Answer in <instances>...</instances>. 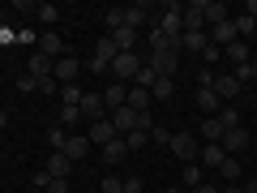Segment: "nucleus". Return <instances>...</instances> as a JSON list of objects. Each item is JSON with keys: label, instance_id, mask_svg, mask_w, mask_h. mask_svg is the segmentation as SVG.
<instances>
[{"label": "nucleus", "instance_id": "f257e3e1", "mask_svg": "<svg viewBox=\"0 0 257 193\" xmlns=\"http://www.w3.org/2000/svg\"><path fill=\"white\" fill-rule=\"evenodd\" d=\"M142 64H150L159 77H172L176 64H180V52H176V47H150V56H146Z\"/></svg>", "mask_w": 257, "mask_h": 193}, {"label": "nucleus", "instance_id": "f03ea898", "mask_svg": "<svg viewBox=\"0 0 257 193\" xmlns=\"http://www.w3.org/2000/svg\"><path fill=\"white\" fill-rule=\"evenodd\" d=\"M138 69H142V56H138V52H120L116 60H111L107 73L116 77V82H133V77H138Z\"/></svg>", "mask_w": 257, "mask_h": 193}, {"label": "nucleus", "instance_id": "7ed1b4c3", "mask_svg": "<svg viewBox=\"0 0 257 193\" xmlns=\"http://www.w3.org/2000/svg\"><path fill=\"white\" fill-rule=\"evenodd\" d=\"M167 150H172L180 163H197V138H193L189 129H184V133H172V146Z\"/></svg>", "mask_w": 257, "mask_h": 193}, {"label": "nucleus", "instance_id": "20e7f679", "mask_svg": "<svg viewBox=\"0 0 257 193\" xmlns=\"http://www.w3.org/2000/svg\"><path fill=\"white\" fill-rule=\"evenodd\" d=\"M86 138H90V146H107V142H116L120 138V133H116V125H111V120L107 116H103V120H94V125H90V133H86Z\"/></svg>", "mask_w": 257, "mask_h": 193}, {"label": "nucleus", "instance_id": "39448f33", "mask_svg": "<svg viewBox=\"0 0 257 193\" xmlns=\"http://www.w3.org/2000/svg\"><path fill=\"white\" fill-rule=\"evenodd\" d=\"M43 172L52 176V180H69V172H73V159L60 155V150H52V155H47V167H43Z\"/></svg>", "mask_w": 257, "mask_h": 193}, {"label": "nucleus", "instance_id": "423d86ee", "mask_svg": "<svg viewBox=\"0 0 257 193\" xmlns=\"http://www.w3.org/2000/svg\"><path fill=\"white\" fill-rule=\"evenodd\" d=\"M176 47H180V52H202L206 56V52H210V35H206V30H184Z\"/></svg>", "mask_w": 257, "mask_h": 193}, {"label": "nucleus", "instance_id": "0eeeda50", "mask_svg": "<svg viewBox=\"0 0 257 193\" xmlns=\"http://www.w3.org/2000/svg\"><path fill=\"white\" fill-rule=\"evenodd\" d=\"M52 69H56V60H52V56H43V52H30V60H26V73L35 77V82L52 77Z\"/></svg>", "mask_w": 257, "mask_h": 193}, {"label": "nucleus", "instance_id": "6e6552de", "mask_svg": "<svg viewBox=\"0 0 257 193\" xmlns=\"http://www.w3.org/2000/svg\"><path fill=\"white\" fill-rule=\"evenodd\" d=\"M197 159H202V167H206V172H219V167H223V159H227V150H223L219 142H206V146L197 150Z\"/></svg>", "mask_w": 257, "mask_h": 193}, {"label": "nucleus", "instance_id": "1a4fd4ad", "mask_svg": "<svg viewBox=\"0 0 257 193\" xmlns=\"http://www.w3.org/2000/svg\"><path fill=\"white\" fill-rule=\"evenodd\" d=\"M77 73H82V64H77L73 56H60V60H56V69H52V77H56L60 86H73Z\"/></svg>", "mask_w": 257, "mask_h": 193}, {"label": "nucleus", "instance_id": "9d476101", "mask_svg": "<svg viewBox=\"0 0 257 193\" xmlns=\"http://www.w3.org/2000/svg\"><path fill=\"white\" fill-rule=\"evenodd\" d=\"M219 146L227 150V155H236V150H244V146H248V129H244V125L227 129V133H223V142H219Z\"/></svg>", "mask_w": 257, "mask_h": 193}, {"label": "nucleus", "instance_id": "9b49d317", "mask_svg": "<svg viewBox=\"0 0 257 193\" xmlns=\"http://www.w3.org/2000/svg\"><path fill=\"white\" fill-rule=\"evenodd\" d=\"M124 99H128V86L124 82H111L107 90H103V108H107V112H120V108H124Z\"/></svg>", "mask_w": 257, "mask_h": 193}, {"label": "nucleus", "instance_id": "f8f14e48", "mask_svg": "<svg viewBox=\"0 0 257 193\" xmlns=\"http://www.w3.org/2000/svg\"><path fill=\"white\" fill-rule=\"evenodd\" d=\"M77 108H82V116L90 120V125L107 116V108H103V94H82V103H77Z\"/></svg>", "mask_w": 257, "mask_h": 193}, {"label": "nucleus", "instance_id": "ddd939ff", "mask_svg": "<svg viewBox=\"0 0 257 193\" xmlns=\"http://www.w3.org/2000/svg\"><path fill=\"white\" fill-rule=\"evenodd\" d=\"M210 90L219 94L223 103H231V99H236V94H240V82H236V77H231V73H223V77H214V82H210Z\"/></svg>", "mask_w": 257, "mask_h": 193}, {"label": "nucleus", "instance_id": "4468645a", "mask_svg": "<svg viewBox=\"0 0 257 193\" xmlns=\"http://www.w3.org/2000/svg\"><path fill=\"white\" fill-rule=\"evenodd\" d=\"M111 43H116V52H138V30L133 26H120V30H111Z\"/></svg>", "mask_w": 257, "mask_h": 193}, {"label": "nucleus", "instance_id": "2eb2a0df", "mask_svg": "<svg viewBox=\"0 0 257 193\" xmlns=\"http://www.w3.org/2000/svg\"><path fill=\"white\" fill-rule=\"evenodd\" d=\"M60 155H69L73 163H77V159H86V155H90V138H86V133H77V138H69V142L60 146Z\"/></svg>", "mask_w": 257, "mask_h": 193}, {"label": "nucleus", "instance_id": "dca6fc26", "mask_svg": "<svg viewBox=\"0 0 257 193\" xmlns=\"http://www.w3.org/2000/svg\"><path fill=\"white\" fill-rule=\"evenodd\" d=\"M197 108L206 112V116H219V108H223V99L210 90V86H197Z\"/></svg>", "mask_w": 257, "mask_h": 193}, {"label": "nucleus", "instance_id": "f3484780", "mask_svg": "<svg viewBox=\"0 0 257 193\" xmlns=\"http://www.w3.org/2000/svg\"><path fill=\"white\" fill-rule=\"evenodd\" d=\"M202 18L210 22V26H219V22H231L227 5H219V0H202Z\"/></svg>", "mask_w": 257, "mask_h": 193}, {"label": "nucleus", "instance_id": "a211bd4d", "mask_svg": "<svg viewBox=\"0 0 257 193\" xmlns=\"http://www.w3.org/2000/svg\"><path fill=\"white\" fill-rule=\"evenodd\" d=\"M150 90H142V86H128V99H124V108H133V112H150Z\"/></svg>", "mask_w": 257, "mask_h": 193}, {"label": "nucleus", "instance_id": "6ab92c4d", "mask_svg": "<svg viewBox=\"0 0 257 193\" xmlns=\"http://www.w3.org/2000/svg\"><path fill=\"white\" fill-rule=\"evenodd\" d=\"M35 52H43V56H52V60H60L64 56V47H60V39L52 35V30H47V35H39V47Z\"/></svg>", "mask_w": 257, "mask_h": 193}, {"label": "nucleus", "instance_id": "aec40b11", "mask_svg": "<svg viewBox=\"0 0 257 193\" xmlns=\"http://www.w3.org/2000/svg\"><path fill=\"white\" fill-rule=\"evenodd\" d=\"M206 18H202V0H193V5H184V30H202Z\"/></svg>", "mask_w": 257, "mask_h": 193}, {"label": "nucleus", "instance_id": "412c9836", "mask_svg": "<svg viewBox=\"0 0 257 193\" xmlns=\"http://www.w3.org/2000/svg\"><path fill=\"white\" fill-rule=\"evenodd\" d=\"M116 56H120V52H116V43H111L107 35H103L99 43H94V60H103V64H107V69H111V60H116Z\"/></svg>", "mask_w": 257, "mask_h": 193}, {"label": "nucleus", "instance_id": "4be33fe9", "mask_svg": "<svg viewBox=\"0 0 257 193\" xmlns=\"http://www.w3.org/2000/svg\"><path fill=\"white\" fill-rule=\"evenodd\" d=\"M124 155H128V142H124V138H116V142L103 146V163H120Z\"/></svg>", "mask_w": 257, "mask_h": 193}, {"label": "nucleus", "instance_id": "5701e85b", "mask_svg": "<svg viewBox=\"0 0 257 193\" xmlns=\"http://www.w3.org/2000/svg\"><path fill=\"white\" fill-rule=\"evenodd\" d=\"M223 133H227V129L219 125V116H206V120H202V138H206V142H223Z\"/></svg>", "mask_w": 257, "mask_h": 193}, {"label": "nucleus", "instance_id": "b1692460", "mask_svg": "<svg viewBox=\"0 0 257 193\" xmlns=\"http://www.w3.org/2000/svg\"><path fill=\"white\" fill-rule=\"evenodd\" d=\"M223 52H227V60L236 64V69H240V64H248V60H253V56H248V43H240V39H236L231 47H223Z\"/></svg>", "mask_w": 257, "mask_h": 193}, {"label": "nucleus", "instance_id": "393cba45", "mask_svg": "<svg viewBox=\"0 0 257 193\" xmlns=\"http://www.w3.org/2000/svg\"><path fill=\"white\" fill-rule=\"evenodd\" d=\"M184 184H189V189L206 184V167H202V163H184Z\"/></svg>", "mask_w": 257, "mask_h": 193}, {"label": "nucleus", "instance_id": "a878e982", "mask_svg": "<svg viewBox=\"0 0 257 193\" xmlns=\"http://www.w3.org/2000/svg\"><path fill=\"white\" fill-rule=\"evenodd\" d=\"M219 176H223L227 184H236V180H240V159L227 155V159H223V167H219Z\"/></svg>", "mask_w": 257, "mask_h": 193}, {"label": "nucleus", "instance_id": "bb28decb", "mask_svg": "<svg viewBox=\"0 0 257 193\" xmlns=\"http://www.w3.org/2000/svg\"><path fill=\"white\" fill-rule=\"evenodd\" d=\"M159 82V73H155V69H150V64H142V69H138V77H133V82H128V86H142V90H150V86H155Z\"/></svg>", "mask_w": 257, "mask_h": 193}, {"label": "nucleus", "instance_id": "cd10ccee", "mask_svg": "<svg viewBox=\"0 0 257 193\" xmlns=\"http://www.w3.org/2000/svg\"><path fill=\"white\" fill-rule=\"evenodd\" d=\"M172 90H176V86H172V77H159V82L150 86V99H159V103H163V99H172Z\"/></svg>", "mask_w": 257, "mask_h": 193}, {"label": "nucleus", "instance_id": "c85d7f7f", "mask_svg": "<svg viewBox=\"0 0 257 193\" xmlns=\"http://www.w3.org/2000/svg\"><path fill=\"white\" fill-rule=\"evenodd\" d=\"M82 94H86V90H82L77 82H73V86H60V99H64V108H77V103H82Z\"/></svg>", "mask_w": 257, "mask_h": 193}, {"label": "nucleus", "instance_id": "c756f323", "mask_svg": "<svg viewBox=\"0 0 257 193\" xmlns=\"http://www.w3.org/2000/svg\"><path fill=\"white\" fill-rule=\"evenodd\" d=\"M146 18H150V13H146V5H133V9H124V26H133V30H138Z\"/></svg>", "mask_w": 257, "mask_h": 193}, {"label": "nucleus", "instance_id": "7c9ffc66", "mask_svg": "<svg viewBox=\"0 0 257 193\" xmlns=\"http://www.w3.org/2000/svg\"><path fill=\"white\" fill-rule=\"evenodd\" d=\"M35 13H39L43 26H56V22H60V9H56V5H35Z\"/></svg>", "mask_w": 257, "mask_h": 193}, {"label": "nucleus", "instance_id": "2f4dec72", "mask_svg": "<svg viewBox=\"0 0 257 193\" xmlns=\"http://www.w3.org/2000/svg\"><path fill=\"white\" fill-rule=\"evenodd\" d=\"M219 125H223V129H236V125H240V116H236L231 103H223V108H219Z\"/></svg>", "mask_w": 257, "mask_h": 193}, {"label": "nucleus", "instance_id": "473e14b6", "mask_svg": "<svg viewBox=\"0 0 257 193\" xmlns=\"http://www.w3.org/2000/svg\"><path fill=\"white\" fill-rule=\"evenodd\" d=\"M253 30H257V18H248V13H240V18H236V39L253 35Z\"/></svg>", "mask_w": 257, "mask_h": 193}, {"label": "nucleus", "instance_id": "72a5a7b5", "mask_svg": "<svg viewBox=\"0 0 257 193\" xmlns=\"http://www.w3.org/2000/svg\"><path fill=\"white\" fill-rule=\"evenodd\" d=\"M103 22H107V35H111V30H120V26H124V9H107V13H103Z\"/></svg>", "mask_w": 257, "mask_h": 193}, {"label": "nucleus", "instance_id": "f704fd0d", "mask_svg": "<svg viewBox=\"0 0 257 193\" xmlns=\"http://www.w3.org/2000/svg\"><path fill=\"white\" fill-rule=\"evenodd\" d=\"M150 142H159V146L167 150V146H172V133H167L163 125H155V129H150Z\"/></svg>", "mask_w": 257, "mask_h": 193}, {"label": "nucleus", "instance_id": "c9c22d12", "mask_svg": "<svg viewBox=\"0 0 257 193\" xmlns=\"http://www.w3.org/2000/svg\"><path fill=\"white\" fill-rule=\"evenodd\" d=\"M124 142H128V150H142L150 142V133H138V129H133V133H124Z\"/></svg>", "mask_w": 257, "mask_h": 193}, {"label": "nucleus", "instance_id": "e433bc0d", "mask_svg": "<svg viewBox=\"0 0 257 193\" xmlns=\"http://www.w3.org/2000/svg\"><path fill=\"white\" fill-rule=\"evenodd\" d=\"M47 142H52V150H60V146H64V142H69V133H64V129H60V125H56V129H52V133H47Z\"/></svg>", "mask_w": 257, "mask_h": 193}, {"label": "nucleus", "instance_id": "4c0bfd02", "mask_svg": "<svg viewBox=\"0 0 257 193\" xmlns=\"http://www.w3.org/2000/svg\"><path fill=\"white\" fill-rule=\"evenodd\" d=\"M73 120H82V108H60V125H73Z\"/></svg>", "mask_w": 257, "mask_h": 193}, {"label": "nucleus", "instance_id": "58836bf2", "mask_svg": "<svg viewBox=\"0 0 257 193\" xmlns=\"http://www.w3.org/2000/svg\"><path fill=\"white\" fill-rule=\"evenodd\" d=\"M18 90H22V94H30V90H39V82H35L30 73H22V77H18Z\"/></svg>", "mask_w": 257, "mask_h": 193}, {"label": "nucleus", "instance_id": "ea45409f", "mask_svg": "<svg viewBox=\"0 0 257 193\" xmlns=\"http://www.w3.org/2000/svg\"><path fill=\"white\" fill-rule=\"evenodd\" d=\"M99 193H124V180H116V176H107V180H103V189Z\"/></svg>", "mask_w": 257, "mask_h": 193}, {"label": "nucleus", "instance_id": "a19ab883", "mask_svg": "<svg viewBox=\"0 0 257 193\" xmlns=\"http://www.w3.org/2000/svg\"><path fill=\"white\" fill-rule=\"evenodd\" d=\"M30 184H35V189H47V184H52V176H47V172H43V167H39V172H35V176H30Z\"/></svg>", "mask_w": 257, "mask_h": 193}, {"label": "nucleus", "instance_id": "79ce46f5", "mask_svg": "<svg viewBox=\"0 0 257 193\" xmlns=\"http://www.w3.org/2000/svg\"><path fill=\"white\" fill-rule=\"evenodd\" d=\"M39 90H43V94H60V86H56V77H43V82H39Z\"/></svg>", "mask_w": 257, "mask_h": 193}, {"label": "nucleus", "instance_id": "37998d69", "mask_svg": "<svg viewBox=\"0 0 257 193\" xmlns=\"http://www.w3.org/2000/svg\"><path fill=\"white\" fill-rule=\"evenodd\" d=\"M43 193H69V180H52V184H47Z\"/></svg>", "mask_w": 257, "mask_h": 193}, {"label": "nucleus", "instance_id": "c03bdc74", "mask_svg": "<svg viewBox=\"0 0 257 193\" xmlns=\"http://www.w3.org/2000/svg\"><path fill=\"white\" fill-rule=\"evenodd\" d=\"M13 39H18V35H13L9 26H0V43H13Z\"/></svg>", "mask_w": 257, "mask_h": 193}, {"label": "nucleus", "instance_id": "a18cd8bd", "mask_svg": "<svg viewBox=\"0 0 257 193\" xmlns=\"http://www.w3.org/2000/svg\"><path fill=\"white\" fill-rule=\"evenodd\" d=\"M193 193H219V184H210V180H206V184H197Z\"/></svg>", "mask_w": 257, "mask_h": 193}, {"label": "nucleus", "instance_id": "49530a36", "mask_svg": "<svg viewBox=\"0 0 257 193\" xmlns=\"http://www.w3.org/2000/svg\"><path fill=\"white\" fill-rule=\"evenodd\" d=\"M244 13H248V18H257V0H248V5H244Z\"/></svg>", "mask_w": 257, "mask_h": 193}, {"label": "nucleus", "instance_id": "de8ad7c7", "mask_svg": "<svg viewBox=\"0 0 257 193\" xmlns=\"http://www.w3.org/2000/svg\"><path fill=\"white\" fill-rule=\"evenodd\" d=\"M219 193H244V184H227V189H219Z\"/></svg>", "mask_w": 257, "mask_h": 193}, {"label": "nucleus", "instance_id": "09e8293b", "mask_svg": "<svg viewBox=\"0 0 257 193\" xmlns=\"http://www.w3.org/2000/svg\"><path fill=\"white\" fill-rule=\"evenodd\" d=\"M5 125H9V112H0V133H5Z\"/></svg>", "mask_w": 257, "mask_h": 193}, {"label": "nucleus", "instance_id": "8fccbe9b", "mask_svg": "<svg viewBox=\"0 0 257 193\" xmlns=\"http://www.w3.org/2000/svg\"><path fill=\"white\" fill-rule=\"evenodd\" d=\"M244 193H257V180H253V184H244Z\"/></svg>", "mask_w": 257, "mask_h": 193}, {"label": "nucleus", "instance_id": "3c124183", "mask_svg": "<svg viewBox=\"0 0 257 193\" xmlns=\"http://www.w3.org/2000/svg\"><path fill=\"white\" fill-rule=\"evenodd\" d=\"M253 82H257V60H253Z\"/></svg>", "mask_w": 257, "mask_h": 193}, {"label": "nucleus", "instance_id": "603ef678", "mask_svg": "<svg viewBox=\"0 0 257 193\" xmlns=\"http://www.w3.org/2000/svg\"><path fill=\"white\" fill-rule=\"evenodd\" d=\"M163 193H180V189H163Z\"/></svg>", "mask_w": 257, "mask_h": 193}, {"label": "nucleus", "instance_id": "864d4df0", "mask_svg": "<svg viewBox=\"0 0 257 193\" xmlns=\"http://www.w3.org/2000/svg\"><path fill=\"white\" fill-rule=\"evenodd\" d=\"M253 39H257V30H253Z\"/></svg>", "mask_w": 257, "mask_h": 193}]
</instances>
